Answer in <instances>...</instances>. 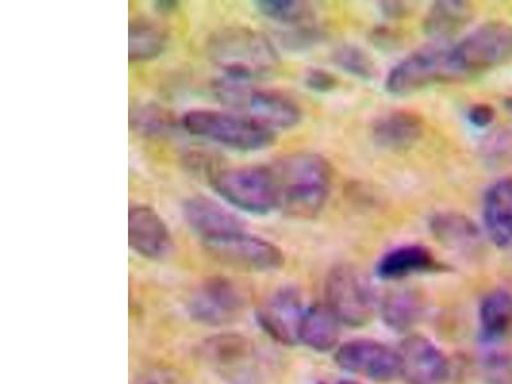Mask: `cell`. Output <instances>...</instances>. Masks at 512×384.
<instances>
[{"label":"cell","mask_w":512,"mask_h":384,"mask_svg":"<svg viewBox=\"0 0 512 384\" xmlns=\"http://www.w3.org/2000/svg\"><path fill=\"white\" fill-rule=\"evenodd\" d=\"M399 377L405 384H446L450 363L429 338L410 335L396 349Z\"/></svg>","instance_id":"cell-11"},{"label":"cell","mask_w":512,"mask_h":384,"mask_svg":"<svg viewBox=\"0 0 512 384\" xmlns=\"http://www.w3.org/2000/svg\"><path fill=\"white\" fill-rule=\"evenodd\" d=\"M333 61L356 79L373 80L376 77L377 68L373 59L356 45H342L336 50Z\"/></svg>","instance_id":"cell-28"},{"label":"cell","mask_w":512,"mask_h":384,"mask_svg":"<svg viewBox=\"0 0 512 384\" xmlns=\"http://www.w3.org/2000/svg\"><path fill=\"white\" fill-rule=\"evenodd\" d=\"M131 126L145 136L167 134L173 128L171 114L154 104H145L136 108L131 116Z\"/></svg>","instance_id":"cell-27"},{"label":"cell","mask_w":512,"mask_h":384,"mask_svg":"<svg viewBox=\"0 0 512 384\" xmlns=\"http://www.w3.org/2000/svg\"><path fill=\"white\" fill-rule=\"evenodd\" d=\"M480 332L484 340L496 342L512 331V294L506 290L489 292L479 306Z\"/></svg>","instance_id":"cell-23"},{"label":"cell","mask_w":512,"mask_h":384,"mask_svg":"<svg viewBox=\"0 0 512 384\" xmlns=\"http://www.w3.org/2000/svg\"><path fill=\"white\" fill-rule=\"evenodd\" d=\"M378 309L388 328L404 333L411 331L422 320L424 301L418 292L396 290L383 297Z\"/></svg>","instance_id":"cell-22"},{"label":"cell","mask_w":512,"mask_h":384,"mask_svg":"<svg viewBox=\"0 0 512 384\" xmlns=\"http://www.w3.org/2000/svg\"><path fill=\"white\" fill-rule=\"evenodd\" d=\"M461 79L451 59V48L441 45L416 50L402 59L388 73L386 90L391 95L406 96L429 86Z\"/></svg>","instance_id":"cell-8"},{"label":"cell","mask_w":512,"mask_h":384,"mask_svg":"<svg viewBox=\"0 0 512 384\" xmlns=\"http://www.w3.org/2000/svg\"><path fill=\"white\" fill-rule=\"evenodd\" d=\"M184 218L203 242L224 239L246 231V224L240 217L208 196L198 195L187 199Z\"/></svg>","instance_id":"cell-16"},{"label":"cell","mask_w":512,"mask_h":384,"mask_svg":"<svg viewBox=\"0 0 512 384\" xmlns=\"http://www.w3.org/2000/svg\"><path fill=\"white\" fill-rule=\"evenodd\" d=\"M305 308L299 292L283 288L269 297L256 312L265 335L285 346L300 344V329Z\"/></svg>","instance_id":"cell-14"},{"label":"cell","mask_w":512,"mask_h":384,"mask_svg":"<svg viewBox=\"0 0 512 384\" xmlns=\"http://www.w3.org/2000/svg\"><path fill=\"white\" fill-rule=\"evenodd\" d=\"M166 47V35L154 22L139 18L128 31V57L132 63L152 61Z\"/></svg>","instance_id":"cell-26"},{"label":"cell","mask_w":512,"mask_h":384,"mask_svg":"<svg viewBox=\"0 0 512 384\" xmlns=\"http://www.w3.org/2000/svg\"><path fill=\"white\" fill-rule=\"evenodd\" d=\"M212 186L219 198L251 216H268L280 209L271 167L226 169L212 178Z\"/></svg>","instance_id":"cell-5"},{"label":"cell","mask_w":512,"mask_h":384,"mask_svg":"<svg viewBox=\"0 0 512 384\" xmlns=\"http://www.w3.org/2000/svg\"><path fill=\"white\" fill-rule=\"evenodd\" d=\"M128 245L145 259L162 260L172 253L173 239L155 209L137 205L128 213Z\"/></svg>","instance_id":"cell-15"},{"label":"cell","mask_w":512,"mask_h":384,"mask_svg":"<svg viewBox=\"0 0 512 384\" xmlns=\"http://www.w3.org/2000/svg\"><path fill=\"white\" fill-rule=\"evenodd\" d=\"M244 306V295L235 283L227 278L213 277L192 295L187 308L196 322L218 327L235 322Z\"/></svg>","instance_id":"cell-13"},{"label":"cell","mask_w":512,"mask_h":384,"mask_svg":"<svg viewBox=\"0 0 512 384\" xmlns=\"http://www.w3.org/2000/svg\"><path fill=\"white\" fill-rule=\"evenodd\" d=\"M204 246L218 262L242 271L273 272L285 264V255L277 245L248 231L204 242Z\"/></svg>","instance_id":"cell-9"},{"label":"cell","mask_w":512,"mask_h":384,"mask_svg":"<svg viewBox=\"0 0 512 384\" xmlns=\"http://www.w3.org/2000/svg\"><path fill=\"white\" fill-rule=\"evenodd\" d=\"M338 367L377 383H388L399 377L396 349L376 340L359 338L338 346L335 354Z\"/></svg>","instance_id":"cell-10"},{"label":"cell","mask_w":512,"mask_h":384,"mask_svg":"<svg viewBox=\"0 0 512 384\" xmlns=\"http://www.w3.org/2000/svg\"><path fill=\"white\" fill-rule=\"evenodd\" d=\"M422 117L409 111H395L384 114L373 123L374 143L383 149L400 152L410 149L423 136Z\"/></svg>","instance_id":"cell-19"},{"label":"cell","mask_w":512,"mask_h":384,"mask_svg":"<svg viewBox=\"0 0 512 384\" xmlns=\"http://www.w3.org/2000/svg\"><path fill=\"white\" fill-rule=\"evenodd\" d=\"M341 326L326 304H315L305 310L300 342L320 354L331 352L340 344Z\"/></svg>","instance_id":"cell-20"},{"label":"cell","mask_w":512,"mask_h":384,"mask_svg":"<svg viewBox=\"0 0 512 384\" xmlns=\"http://www.w3.org/2000/svg\"><path fill=\"white\" fill-rule=\"evenodd\" d=\"M214 95L228 112L269 128L273 132L288 130L301 121V109L294 100L276 91L256 89L248 82L219 79Z\"/></svg>","instance_id":"cell-3"},{"label":"cell","mask_w":512,"mask_h":384,"mask_svg":"<svg viewBox=\"0 0 512 384\" xmlns=\"http://www.w3.org/2000/svg\"><path fill=\"white\" fill-rule=\"evenodd\" d=\"M505 105H506V108L509 109V111L512 113V96H511V98L506 100Z\"/></svg>","instance_id":"cell-33"},{"label":"cell","mask_w":512,"mask_h":384,"mask_svg":"<svg viewBox=\"0 0 512 384\" xmlns=\"http://www.w3.org/2000/svg\"><path fill=\"white\" fill-rule=\"evenodd\" d=\"M254 354L249 338L237 333L209 337L198 347L200 360L224 382L232 384L246 383Z\"/></svg>","instance_id":"cell-12"},{"label":"cell","mask_w":512,"mask_h":384,"mask_svg":"<svg viewBox=\"0 0 512 384\" xmlns=\"http://www.w3.org/2000/svg\"><path fill=\"white\" fill-rule=\"evenodd\" d=\"M483 221L498 248H512V177L489 187L483 203Z\"/></svg>","instance_id":"cell-17"},{"label":"cell","mask_w":512,"mask_h":384,"mask_svg":"<svg viewBox=\"0 0 512 384\" xmlns=\"http://www.w3.org/2000/svg\"><path fill=\"white\" fill-rule=\"evenodd\" d=\"M136 384H189L175 369L155 368L141 376Z\"/></svg>","instance_id":"cell-31"},{"label":"cell","mask_w":512,"mask_h":384,"mask_svg":"<svg viewBox=\"0 0 512 384\" xmlns=\"http://www.w3.org/2000/svg\"><path fill=\"white\" fill-rule=\"evenodd\" d=\"M451 59L460 77L505 66L512 62V25L491 21L466 35L451 48Z\"/></svg>","instance_id":"cell-7"},{"label":"cell","mask_w":512,"mask_h":384,"mask_svg":"<svg viewBox=\"0 0 512 384\" xmlns=\"http://www.w3.org/2000/svg\"><path fill=\"white\" fill-rule=\"evenodd\" d=\"M472 4L461 0H442L433 4L424 18V32L438 43L450 40L473 20Z\"/></svg>","instance_id":"cell-21"},{"label":"cell","mask_w":512,"mask_h":384,"mask_svg":"<svg viewBox=\"0 0 512 384\" xmlns=\"http://www.w3.org/2000/svg\"><path fill=\"white\" fill-rule=\"evenodd\" d=\"M337 384H361L356 381H350V379H345V381L338 382Z\"/></svg>","instance_id":"cell-34"},{"label":"cell","mask_w":512,"mask_h":384,"mask_svg":"<svg viewBox=\"0 0 512 384\" xmlns=\"http://www.w3.org/2000/svg\"><path fill=\"white\" fill-rule=\"evenodd\" d=\"M496 111L492 105L478 103L472 105L468 111V121L470 125L477 128H487L495 122Z\"/></svg>","instance_id":"cell-32"},{"label":"cell","mask_w":512,"mask_h":384,"mask_svg":"<svg viewBox=\"0 0 512 384\" xmlns=\"http://www.w3.org/2000/svg\"><path fill=\"white\" fill-rule=\"evenodd\" d=\"M181 123L190 135L236 152H259L276 141V132L231 112L192 109Z\"/></svg>","instance_id":"cell-4"},{"label":"cell","mask_w":512,"mask_h":384,"mask_svg":"<svg viewBox=\"0 0 512 384\" xmlns=\"http://www.w3.org/2000/svg\"><path fill=\"white\" fill-rule=\"evenodd\" d=\"M305 85L306 88L315 91V93H331L337 88L338 80L331 72L312 68V70L306 72Z\"/></svg>","instance_id":"cell-29"},{"label":"cell","mask_w":512,"mask_h":384,"mask_svg":"<svg viewBox=\"0 0 512 384\" xmlns=\"http://www.w3.org/2000/svg\"><path fill=\"white\" fill-rule=\"evenodd\" d=\"M255 8L268 20L286 27L288 31L314 26L312 4L300 0H256Z\"/></svg>","instance_id":"cell-25"},{"label":"cell","mask_w":512,"mask_h":384,"mask_svg":"<svg viewBox=\"0 0 512 384\" xmlns=\"http://www.w3.org/2000/svg\"><path fill=\"white\" fill-rule=\"evenodd\" d=\"M207 50L224 79L248 84L271 75L280 64L272 41L262 32L245 26L224 27L214 32Z\"/></svg>","instance_id":"cell-2"},{"label":"cell","mask_w":512,"mask_h":384,"mask_svg":"<svg viewBox=\"0 0 512 384\" xmlns=\"http://www.w3.org/2000/svg\"><path fill=\"white\" fill-rule=\"evenodd\" d=\"M488 384H512V358H495L487 368Z\"/></svg>","instance_id":"cell-30"},{"label":"cell","mask_w":512,"mask_h":384,"mask_svg":"<svg viewBox=\"0 0 512 384\" xmlns=\"http://www.w3.org/2000/svg\"><path fill=\"white\" fill-rule=\"evenodd\" d=\"M287 217L313 219L326 205L332 184V167L317 153L287 155L271 167Z\"/></svg>","instance_id":"cell-1"},{"label":"cell","mask_w":512,"mask_h":384,"mask_svg":"<svg viewBox=\"0 0 512 384\" xmlns=\"http://www.w3.org/2000/svg\"><path fill=\"white\" fill-rule=\"evenodd\" d=\"M429 230L442 244L452 249L475 248L480 230L472 219L456 212H440L429 219Z\"/></svg>","instance_id":"cell-24"},{"label":"cell","mask_w":512,"mask_h":384,"mask_svg":"<svg viewBox=\"0 0 512 384\" xmlns=\"http://www.w3.org/2000/svg\"><path fill=\"white\" fill-rule=\"evenodd\" d=\"M441 264L423 245H404L384 254L377 264L379 278L397 281L415 274L440 271Z\"/></svg>","instance_id":"cell-18"},{"label":"cell","mask_w":512,"mask_h":384,"mask_svg":"<svg viewBox=\"0 0 512 384\" xmlns=\"http://www.w3.org/2000/svg\"><path fill=\"white\" fill-rule=\"evenodd\" d=\"M326 305L340 320L342 326H368L376 315L378 304L368 278L350 264H338L329 271L326 287Z\"/></svg>","instance_id":"cell-6"}]
</instances>
